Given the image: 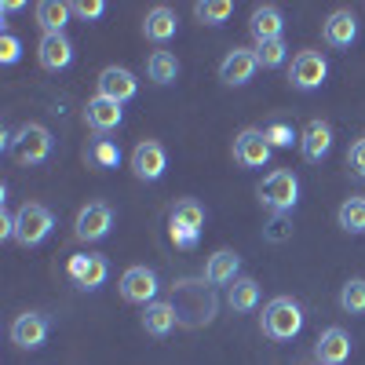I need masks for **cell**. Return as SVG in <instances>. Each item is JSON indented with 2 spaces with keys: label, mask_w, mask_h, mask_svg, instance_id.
<instances>
[{
  "label": "cell",
  "mask_w": 365,
  "mask_h": 365,
  "mask_svg": "<svg viewBox=\"0 0 365 365\" xmlns=\"http://www.w3.org/2000/svg\"><path fill=\"white\" fill-rule=\"evenodd\" d=\"M70 15H73V4H66V0H41L37 4V26L44 34H63Z\"/></svg>",
  "instance_id": "cb8c5ba5"
},
{
  "label": "cell",
  "mask_w": 365,
  "mask_h": 365,
  "mask_svg": "<svg viewBox=\"0 0 365 365\" xmlns=\"http://www.w3.org/2000/svg\"><path fill=\"white\" fill-rule=\"evenodd\" d=\"M103 11H106L103 0H77L73 4V15H81V19H99Z\"/></svg>",
  "instance_id": "e575fe53"
},
{
  "label": "cell",
  "mask_w": 365,
  "mask_h": 365,
  "mask_svg": "<svg viewBox=\"0 0 365 365\" xmlns=\"http://www.w3.org/2000/svg\"><path fill=\"white\" fill-rule=\"evenodd\" d=\"M347 358H351V336L340 325L325 329L318 336V344H314V361L318 365H344Z\"/></svg>",
  "instance_id": "e0dca14e"
},
{
  "label": "cell",
  "mask_w": 365,
  "mask_h": 365,
  "mask_svg": "<svg viewBox=\"0 0 365 365\" xmlns=\"http://www.w3.org/2000/svg\"><path fill=\"white\" fill-rule=\"evenodd\" d=\"M237 270H241V256L234 249H220L216 256L205 263V282L208 285H234Z\"/></svg>",
  "instance_id": "7402d4cb"
},
{
  "label": "cell",
  "mask_w": 365,
  "mask_h": 365,
  "mask_svg": "<svg viewBox=\"0 0 365 365\" xmlns=\"http://www.w3.org/2000/svg\"><path fill=\"white\" fill-rule=\"evenodd\" d=\"M263 135H267V143H270V146H278V150L292 146V139H296V135H292V128H289V125H282V120L267 125V128H263Z\"/></svg>",
  "instance_id": "1f68e13d"
},
{
  "label": "cell",
  "mask_w": 365,
  "mask_h": 365,
  "mask_svg": "<svg viewBox=\"0 0 365 365\" xmlns=\"http://www.w3.org/2000/svg\"><path fill=\"white\" fill-rule=\"evenodd\" d=\"M201 227H205V208H201V201H194V197L175 201L172 220H168L172 245H175V249H182V252L194 249L197 241H201Z\"/></svg>",
  "instance_id": "7a4b0ae2"
},
{
  "label": "cell",
  "mask_w": 365,
  "mask_h": 365,
  "mask_svg": "<svg viewBox=\"0 0 365 365\" xmlns=\"http://www.w3.org/2000/svg\"><path fill=\"white\" fill-rule=\"evenodd\" d=\"M135 91H139V81H135V73L125 70V66H106V70L99 73V96H103V99H113V103L125 106L128 99H135Z\"/></svg>",
  "instance_id": "9a60e30c"
},
{
  "label": "cell",
  "mask_w": 365,
  "mask_h": 365,
  "mask_svg": "<svg viewBox=\"0 0 365 365\" xmlns=\"http://www.w3.org/2000/svg\"><path fill=\"white\" fill-rule=\"evenodd\" d=\"M259 325H263V336L285 344V340H296L303 332V311H299V303L292 296H278L263 307Z\"/></svg>",
  "instance_id": "6da1fadb"
},
{
  "label": "cell",
  "mask_w": 365,
  "mask_h": 365,
  "mask_svg": "<svg viewBox=\"0 0 365 365\" xmlns=\"http://www.w3.org/2000/svg\"><path fill=\"white\" fill-rule=\"evenodd\" d=\"M194 15L208 26H223L234 15V4L230 0H201V4H194Z\"/></svg>",
  "instance_id": "83f0119b"
},
{
  "label": "cell",
  "mask_w": 365,
  "mask_h": 365,
  "mask_svg": "<svg viewBox=\"0 0 365 365\" xmlns=\"http://www.w3.org/2000/svg\"><path fill=\"white\" fill-rule=\"evenodd\" d=\"M48 332H51V325H48L44 314L26 311V314H19L11 322V344L22 347V351H41L48 344Z\"/></svg>",
  "instance_id": "8fae6325"
},
{
  "label": "cell",
  "mask_w": 365,
  "mask_h": 365,
  "mask_svg": "<svg viewBox=\"0 0 365 365\" xmlns=\"http://www.w3.org/2000/svg\"><path fill=\"white\" fill-rule=\"evenodd\" d=\"M110 227H113V208H110L106 201H91V205H84V208L77 212L73 237L91 245V241H103V237L110 234Z\"/></svg>",
  "instance_id": "52a82bcc"
},
{
  "label": "cell",
  "mask_w": 365,
  "mask_h": 365,
  "mask_svg": "<svg viewBox=\"0 0 365 365\" xmlns=\"http://www.w3.org/2000/svg\"><path fill=\"white\" fill-rule=\"evenodd\" d=\"M259 201L274 212V216H285V212H292L296 201H299V179L289 168H274L259 182Z\"/></svg>",
  "instance_id": "3957f363"
},
{
  "label": "cell",
  "mask_w": 365,
  "mask_h": 365,
  "mask_svg": "<svg viewBox=\"0 0 365 365\" xmlns=\"http://www.w3.org/2000/svg\"><path fill=\"white\" fill-rule=\"evenodd\" d=\"M340 227L347 234H365V197H347L340 205Z\"/></svg>",
  "instance_id": "4316f807"
},
{
  "label": "cell",
  "mask_w": 365,
  "mask_h": 365,
  "mask_svg": "<svg viewBox=\"0 0 365 365\" xmlns=\"http://www.w3.org/2000/svg\"><path fill=\"white\" fill-rule=\"evenodd\" d=\"M252 51H256V58H259V66H263V70H278V66L285 63V55H289V44L278 37V41H263V44H256Z\"/></svg>",
  "instance_id": "f1b7e54d"
},
{
  "label": "cell",
  "mask_w": 365,
  "mask_h": 365,
  "mask_svg": "<svg viewBox=\"0 0 365 365\" xmlns=\"http://www.w3.org/2000/svg\"><path fill=\"white\" fill-rule=\"evenodd\" d=\"M66 274L73 278V285H77V289L96 292V289H103V285H106V278H110V263H106V256L81 252V256H70Z\"/></svg>",
  "instance_id": "8992f818"
},
{
  "label": "cell",
  "mask_w": 365,
  "mask_h": 365,
  "mask_svg": "<svg viewBox=\"0 0 365 365\" xmlns=\"http://www.w3.org/2000/svg\"><path fill=\"white\" fill-rule=\"evenodd\" d=\"M165 168H168V154H165V146L158 139H146V143H139L132 150V172H135V179L158 182L165 175Z\"/></svg>",
  "instance_id": "30bf717a"
},
{
  "label": "cell",
  "mask_w": 365,
  "mask_h": 365,
  "mask_svg": "<svg viewBox=\"0 0 365 365\" xmlns=\"http://www.w3.org/2000/svg\"><path fill=\"white\" fill-rule=\"evenodd\" d=\"M347 168H351L358 179H365V139H358V143L347 150Z\"/></svg>",
  "instance_id": "836d02e7"
},
{
  "label": "cell",
  "mask_w": 365,
  "mask_h": 365,
  "mask_svg": "<svg viewBox=\"0 0 365 365\" xmlns=\"http://www.w3.org/2000/svg\"><path fill=\"white\" fill-rule=\"evenodd\" d=\"M249 29H252V37L256 44L263 41H278L282 37V29H285V19H282V8H274V4H259L249 19Z\"/></svg>",
  "instance_id": "44dd1931"
},
{
  "label": "cell",
  "mask_w": 365,
  "mask_h": 365,
  "mask_svg": "<svg viewBox=\"0 0 365 365\" xmlns=\"http://www.w3.org/2000/svg\"><path fill=\"white\" fill-rule=\"evenodd\" d=\"M270 150L274 146L267 143V135L259 128H245V132H237V139H234V161L241 168H263L270 161Z\"/></svg>",
  "instance_id": "4fadbf2b"
},
{
  "label": "cell",
  "mask_w": 365,
  "mask_h": 365,
  "mask_svg": "<svg viewBox=\"0 0 365 365\" xmlns=\"http://www.w3.org/2000/svg\"><path fill=\"white\" fill-rule=\"evenodd\" d=\"M55 150V139L44 125H22L11 135V158L19 165H44Z\"/></svg>",
  "instance_id": "277c9868"
},
{
  "label": "cell",
  "mask_w": 365,
  "mask_h": 365,
  "mask_svg": "<svg viewBox=\"0 0 365 365\" xmlns=\"http://www.w3.org/2000/svg\"><path fill=\"white\" fill-rule=\"evenodd\" d=\"M146 73L154 84H172L179 77V63H175V55L172 51H154L146 58Z\"/></svg>",
  "instance_id": "484cf974"
},
{
  "label": "cell",
  "mask_w": 365,
  "mask_h": 365,
  "mask_svg": "<svg viewBox=\"0 0 365 365\" xmlns=\"http://www.w3.org/2000/svg\"><path fill=\"white\" fill-rule=\"evenodd\" d=\"M37 58L48 73H58L73 63V41L66 34H44L37 44Z\"/></svg>",
  "instance_id": "2e32d148"
},
{
  "label": "cell",
  "mask_w": 365,
  "mask_h": 365,
  "mask_svg": "<svg viewBox=\"0 0 365 365\" xmlns=\"http://www.w3.org/2000/svg\"><path fill=\"white\" fill-rule=\"evenodd\" d=\"M22 58V41L15 34H0V63H19Z\"/></svg>",
  "instance_id": "d6a6232c"
},
{
  "label": "cell",
  "mask_w": 365,
  "mask_h": 365,
  "mask_svg": "<svg viewBox=\"0 0 365 365\" xmlns=\"http://www.w3.org/2000/svg\"><path fill=\"white\" fill-rule=\"evenodd\" d=\"M322 37L329 48H351L358 41V19L354 11H332L322 26Z\"/></svg>",
  "instance_id": "d6986e66"
},
{
  "label": "cell",
  "mask_w": 365,
  "mask_h": 365,
  "mask_svg": "<svg viewBox=\"0 0 365 365\" xmlns=\"http://www.w3.org/2000/svg\"><path fill=\"white\" fill-rule=\"evenodd\" d=\"M158 274L150 267H128L125 274H120V296H125L128 303H143V307H150V303L158 299Z\"/></svg>",
  "instance_id": "9c48e42d"
},
{
  "label": "cell",
  "mask_w": 365,
  "mask_h": 365,
  "mask_svg": "<svg viewBox=\"0 0 365 365\" xmlns=\"http://www.w3.org/2000/svg\"><path fill=\"white\" fill-rule=\"evenodd\" d=\"M285 237H289L285 216H274V220H270V230H267V241H285Z\"/></svg>",
  "instance_id": "d590c367"
},
{
  "label": "cell",
  "mask_w": 365,
  "mask_h": 365,
  "mask_svg": "<svg viewBox=\"0 0 365 365\" xmlns=\"http://www.w3.org/2000/svg\"><path fill=\"white\" fill-rule=\"evenodd\" d=\"M55 227V216H51V208L37 205V201H26L19 212H15V241L22 249H34L41 245V241L51 234Z\"/></svg>",
  "instance_id": "5b68a950"
},
{
  "label": "cell",
  "mask_w": 365,
  "mask_h": 365,
  "mask_svg": "<svg viewBox=\"0 0 365 365\" xmlns=\"http://www.w3.org/2000/svg\"><path fill=\"white\" fill-rule=\"evenodd\" d=\"M175 29H179V19H175V11H172V8L158 4V8H150V11H146V22H143L146 41H154V44H168V41L175 37Z\"/></svg>",
  "instance_id": "ffe728a7"
},
{
  "label": "cell",
  "mask_w": 365,
  "mask_h": 365,
  "mask_svg": "<svg viewBox=\"0 0 365 365\" xmlns=\"http://www.w3.org/2000/svg\"><path fill=\"white\" fill-rule=\"evenodd\" d=\"M227 303L234 311H256V303H259V285H256V278H237L234 285H230V292H227Z\"/></svg>",
  "instance_id": "d4e9b609"
},
{
  "label": "cell",
  "mask_w": 365,
  "mask_h": 365,
  "mask_svg": "<svg viewBox=\"0 0 365 365\" xmlns=\"http://www.w3.org/2000/svg\"><path fill=\"white\" fill-rule=\"evenodd\" d=\"M340 307L347 314H365V278H351L340 289Z\"/></svg>",
  "instance_id": "f546056e"
},
{
  "label": "cell",
  "mask_w": 365,
  "mask_h": 365,
  "mask_svg": "<svg viewBox=\"0 0 365 365\" xmlns=\"http://www.w3.org/2000/svg\"><path fill=\"white\" fill-rule=\"evenodd\" d=\"M259 70V58L252 48H234L223 55V63H220V81L230 84V88H241V84H249Z\"/></svg>",
  "instance_id": "7c38bea8"
},
{
  "label": "cell",
  "mask_w": 365,
  "mask_h": 365,
  "mask_svg": "<svg viewBox=\"0 0 365 365\" xmlns=\"http://www.w3.org/2000/svg\"><path fill=\"white\" fill-rule=\"evenodd\" d=\"M84 120H88V128H91V132L110 135V132L120 128V120H125V110H120V103H113V99L91 96L88 106H84Z\"/></svg>",
  "instance_id": "5bb4252c"
},
{
  "label": "cell",
  "mask_w": 365,
  "mask_h": 365,
  "mask_svg": "<svg viewBox=\"0 0 365 365\" xmlns=\"http://www.w3.org/2000/svg\"><path fill=\"white\" fill-rule=\"evenodd\" d=\"M299 150H303V161H311V165L325 161L329 150H332V125L329 120H311L299 135Z\"/></svg>",
  "instance_id": "ac0fdd59"
},
{
  "label": "cell",
  "mask_w": 365,
  "mask_h": 365,
  "mask_svg": "<svg viewBox=\"0 0 365 365\" xmlns=\"http://www.w3.org/2000/svg\"><path fill=\"white\" fill-rule=\"evenodd\" d=\"M91 165L96 168H117L120 165V150L110 143V139H96V146H91Z\"/></svg>",
  "instance_id": "4dcf8cb0"
},
{
  "label": "cell",
  "mask_w": 365,
  "mask_h": 365,
  "mask_svg": "<svg viewBox=\"0 0 365 365\" xmlns=\"http://www.w3.org/2000/svg\"><path fill=\"white\" fill-rule=\"evenodd\" d=\"M19 8H22V0H4V4H0V15H11Z\"/></svg>",
  "instance_id": "8d00e7d4"
},
{
  "label": "cell",
  "mask_w": 365,
  "mask_h": 365,
  "mask_svg": "<svg viewBox=\"0 0 365 365\" xmlns=\"http://www.w3.org/2000/svg\"><path fill=\"white\" fill-rule=\"evenodd\" d=\"M175 322H179V314H175L172 303H165V299H154L143 311V329L150 332V336H168V332L175 329Z\"/></svg>",
  "instance_id": "603a6c76"
},
{
  "label": "cell",
  "mask_w": 365,
  "mask_h": 365,
  "mask_svg": "<svg viewBox=\"0 0 365 365\" xmlns=\"http://www.w3.org/2000/svg\"><path fill=\"white\" fill-rule=\"evenodd\" d=\"M325 77H329V63L322 51H299L289 66V81L299 91H318L325 84Z\"/></svg>",
  "instance_id": "ba28073f"
}]
</instances>
